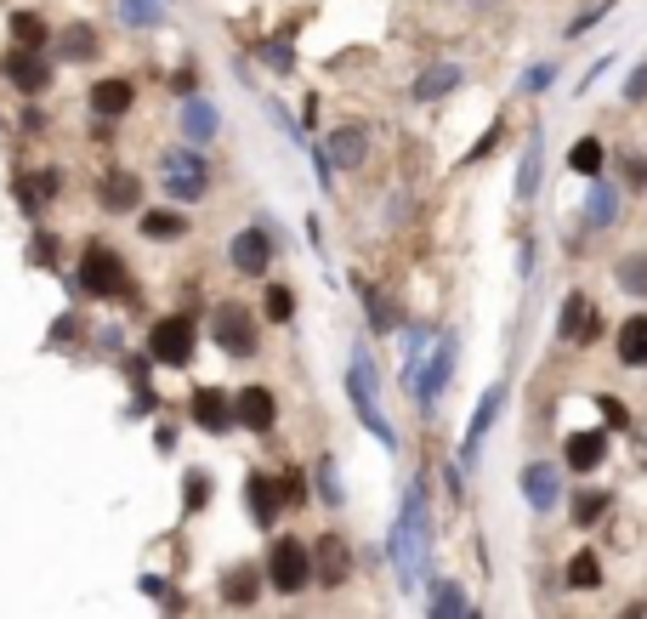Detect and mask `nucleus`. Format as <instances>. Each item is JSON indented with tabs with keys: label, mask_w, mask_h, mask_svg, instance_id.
<instances>
[{
	"label": "nucleus",
	"mask_w": 647,
	"mask_h": 619,
	"mask_svg": "<svg viewBox=\"0 0 647 619\" xmlns=\"http://www.w3.org/2000/svg\"><path fill=\"white\" fill-rule=\"evenodd\" d=\"M12 40H18L23 52H46L52 46V29L40 12H12Z\"/></svg>",
	"instance_id": "bb28decb"
},
{
	"label": "nucleus",
	"mask_w": 647,
	"mask_h": 619,
	"mask_svg": "<svg viewBox=\"0 0 647 619\" xmlns=\"http://www.w3.org/2000/svg\"><path fill=\"white\" fill-rule=\"evenodd\" d=\"M23 137H46V114L29 108V114H23Z\"/></svg>",
	"instance_id": "c03bdc74"
},
{
	"label": "nucleus",
	"mask_w": 647,
	"mask_h": 619,
	"mask_svg": "<svg viewBox=\"0 0 647 619\" xmlns=\"http://www.w3.org/2000/svg\"><path fill=\"white\" fill-rule=\"evenodd\" d=\"M619 619H642V608H625V614H619Z\"/></svg>",
	"instance_id": "49530a36"
},
{
	"label": "nucleus",
	"mask_w": 647,
	"mask_h": 619,
	"mask_svg": "<svg viewBox=\"0 0 647 619\" xmlns=\"http://www.w3.org/2000/svg\"><path fill=\"white\" fill-rule=\"evenodd\" d=\"M625 103H647V63L636 74H630V86H625Z\"/></svg>",
	"instance_id": "79ce46f5"
},
{
	"label": "nucleus",
	"mask_w": 647,
	"mask_h": 619,
	"mask_svg": "<svg viewBox=\"0 0 647 619\" xmlns=\"http://www.w3.org/2000/svg\"><path fill=\"white\" fill-rule=\"evenodd\" d=\"M500 404H506V387H489V392H483V404H477L472 426H466V449H460V455H466V460H477V443H483V432H489V426H494V415H500Z\"/></svg>",
	"instance_id": "412c9836"
},
{
	"label": "nucleus",
	"mask_w": 647,
	"mask_h": 619,
	"mask_svg": "<svg viewBox=\"0 0 647 619\" xmlns=\"http://www.w3.org/2000/svg\"><path fill=\"white\" fill-rule=\"evenodd\" d=\"M228 267L239 279H267V267H273V239L267 228H239L228 239Z\"/></svg>",
	"instance_id": "423d86ee"
},
{
	"label": "nucleus",
	"mask_w": 647,
	"mask_h": 619,
	"mask_svg": "<svg viewBox=\"0 0 647 619\" xmlns=\"http://www.w3.org/2000/svg\"><path fill=\"white\" fill-rule=\"evenodd\" d=\"M613 358L625 370H647V313H630L619 330H613Z\"/></svg>",
	"instance_id": "f3484780"
},
{
	"label": "nucleus",
	"mask_w": 647,
	"mask_h": 619,
	"mask_svg": "<svg viewBox=\"0 0 647 619\" xmlns=\"http://www.w3.org/2000/svg\"><path fill=\"white\" fill-rule=\"evenodd\" d=\"M80 284H86L91 301H125L131 296V267H125L120 250L86 245V256H80Z\"/></svg>",
	"instance_id": "39448f33"
},
{
	"label": "nucleus",
	"mask_w": 647,
	"mask_h": 619,
	"mask_svg": "<svg viewBox=\"0 0 647 619\" xmlns=\"http://www.w3.org/2000/svg\"><path fill=\"white\" fill-rule=\"evenodd\" d=\"M256 580H262V568L256 563L228 568V574H222V597H228L233 608H250V602H256Z\"/></svg>",
	"instance_id": "4be33fe9"
},
{
	"label": "nucleus",
	"mask_w": 647,
	"mask_h": 619,
	"mask_svg": "<svg viewBox=\"0 0 647 619\" xmlns=\"http://www.w3.org/2000/svg\"><path fill=\"white\" fill-rule=\"evenodd\" d=\"M193 421L205 426L210 438H222V432L239 426V404H233L222 387H199V392H193Z\"/></svg>",
	"instance_id": "9d476101"
},
{
	"label": "nucleus",
	"mask_w": 647,
	"mask_h": 619,
	"mask_svg": "<svg viewBox=\"0 0 647 619\" xmlns=\"http://www.w3.org/2000/svg\"><path fill=\"white\" fill-rule=\"evenodd\" d=\"M613 279H619V290H630V296L647 301V250H630L625 262L613 267Z\"/></svg>",
	"instance_id": "7c9ffc66"
},
{
	"label": "nucleus",
	"mask_w": 647,
	"mask_h": 619,
	"mask_svg": "<svg viewBox=\"0 0 647 619\" xmlns=\"http://www.w3.org/2000/svg\"><path fill=\"white\" fill-rule=\"evenodd\" d=\"M426 546H432V517H426V483H415V489H409V500H403L398 529H392V557H398L403 580H415V574H420Z\"/></svg>",
	"instance_id": "f257e3e1"
},
{
	"label": "nucleus",
	"mask_w": 647,
	"mask_h": 619,
	"mask_svg": "<svg viewBox=\"0 0 647 619\" xmlns=\"http://www.w3.org/2000/svg\"><path fill=\"white\" fill-rule=\"evenodd\" d=\"M602 460H608V432H574L562 443V466L568 472H596Z\"/></svg>",
	"instance_id": "a211bd4d"
},
{
	"label": "nucleus",
	"mask_w": 647,
	"mask_h": 619,
	"mask_svg": "<svg viewBox=\"0 0 647 619\" xmlns=\"http://www.w3.org/2000/svg\"><path fill=\"white\" fill-rule=\"evenodd\" d=\"M318 489H324L318 500H330V506H341V478H335V460H318Z\"/></svg>",
	"instance_id": "4c0bfd02"
},
{
	"label": "nucleus",
	"mask_w": 647,
	"mask_h": 619,
	"mask_svg": "<svg viewBox=\"0 0 647 619\" xmlns=\"http://www.w3.org/2000/svg\"><path fill=\"white\" fill-rule=\"evenodd\" d=\"M267 585L279 591V597H296L313 585V546L301 540V534H279L273 546H267Z\"/></svg>",
	"instance_id": "f03ea898"
},
{
	"label": "nucleus",
	"mask_w": 647,
	"mask_h": 619,
	"mask_svg": "<svg viewBox=\"0 0 647 619\" xmlns=\"http://www.w3.org/2000/svg\"><path fill=\"white\" fill-rule=\"evenodd\" d=\"M347 580H352V546L341 540V534H318L313 540V585L341 591Z\"/></svg>",
	"instance_id": "0eeeda50"
},
{
	"label": "nucleus",
	"mask_w": 647,
	"mask_h": 619,
	"mask_svg": "<svg viewBox=\"0 0 647 619\" xmlns=\"http://www.w3.org/2000/svg\"><path fill=\"white\" fill-rule=\"evenodd\" d=\"M523 495L534 512H551L562 500V466H551V460H528L523 466Z\"/></svg>",
	"instance_id": "4468645a"
},
{
	"label": "nucleus",
	"mask_w": 647,
	"mask_h": 619,
	"mask_svg": "<svg viewBox=\"0 0 647 619\" xmlns=\"http://www.w3.org/2000/svg\"><path fill=\"white\" fill-rule=\"evenodd\" d=\"M205 500H210V472H199V466H193V472H188V512H199Z\"/></svg>",
	"instance_id": "ea45409f"
},
{
	"label": "nucleus",
	"mask_w": 647,
	"mask_h": 619,
	"mask_svg": "<svg viewBox=\"0 0 647 619\" xmlns=\"http://www.w3.org/2000/svg\"><path fill=\"white\" fill-rule=\"evenodd\" d=\"M193 353H199V324H193V313H165L148 330V358H154L159 370H188Z\"/></svg>",
	"instance_id": "20e7f679"
},
{
	"label": "nucleus",
	"mask_w": 647,
	"mask_h": 619,
	"mask_svg": "<svg viewBox=\"0 0 647 619\" xmlns=\"http://www.w3.org/2000/svg\"><path fill=\"white\" fill-rule=\"evenodd\" d=\"M596 409H602V421H608V432H625V426H630L625 398H613V392H602V398H596Z\"/></svg>",
	"instance_id": "e433bc0d"
},
{
	"label": "nucleus",
	"mask_w": 647,
	"mask_h": 619,
	"mask_svg": "<svg viewBox=\"0 0 647 619\" xmlns=\"http://www.w3.org/2000/svg\"><path fill=\"white\" fill-rule=\"evenodd\" d=\"M131 103H137V86H131V80H120V74H108V80H97V86L86 91V108L103 125L120 120V114H131Z\"/></svg>",
	"instance_id": "f8f14e48"
},
{
	"label": "nucleus",
	"mask_w": 647,
	"mask_h": 619,
	"mask_svg": "<svg viewBox=\"0 0 647 619\" xmlns=\"http://www.w3.org/2000/svg\"><path fill=\"white\" fill-rule=\"evenodd\" d=\"M534 194H540V137H528L523 177H517V199H534Z\"/></svg>",
	"instance_id": "72a5a7b5"
},
{
	"label": "nucleus",
	"mask_w": 647,
	"mask_h": 619,
	"mask_svg": "<svg viewBox=\"0 0 647 619\" xmlns=\"http://www.w3.org/2000/svg\"><path fill=\"white\" fill-rule=\"evenodd\" d=\"M602 165H608L602 137H579L574 148H568V171H574V177H602Z\"/></svg>",
	"instance_id": "b1692460"
},
{
	"label": "nucleus",
	"mask_w": 647,
	"mask_h": 619,
	"mask_svg": "<svg viewBox=\"0 0 647 619\" xmlns=\"http://www.w3.org/2000/svg\"><path fill=\"white\" fill-rule=\"evenodd\" d=\"M262 57H267V63H273V69H290V63H296V52H290V46H284V40H273V46H262Z\"/></svg>",
	"instance_id": "a19ab883"
},
{
	"label": "nucleus",
	"mask_w": 647,
	"mask_h": 619,
	"mask_svg": "<svg viewBox=\"0 0 647 619\" xmlns=\"http://www.w3.org/2000/svg\"><path fill=\"white\" fill-rule=\"evenodd\" d=\"M97 205H103L108 216H131L142 205V177H131V171H103V177H97Z\"/></svg>",
	"instance_id": "9b49d317"
},
{
	"label": "nucleus",
	"mask_w": 647,
	"mask_h": 619,
	"mask_svg": "<svg viewBox=\"0 0 647 619\" xmlns=\"http://www.w3.org/2000/svg\"><path fill=\"white\" fill-rule=\"evenodd\" d=\"M460 80H466V74H460L455 63H438V69H426V74L415 80V97H420V103H438V97H449Z\"/></svg>",
	"instance_id": "393cba45"
},
{
	"label": "nucleus",
	"mask_w": 647,
	"mask_h": 619,
	"mask_svg": "<svg viewBox=\"0 0 647 619\" xmlns=\"http://www.w3.org/2000/svg\"><path fill=\"white\" fill-rule=\"evenodd\" d=\"M613 216H619V188L596 177V188H591V205H585V222H591V228H613Z\"/></svg>",
	"instance_id": "cd10ccee"
},
{
	"label": "nucleus",
	"mask_w": 647,
	"mask_h": 619,
	"mask_svg": "<svg viewBox=\"0 0 647 619\" xmlns=\"http://www.w3.org/2000/svg\"><path fill=\"white\" fill-rule=\"evenodd\" d=\"M63 57H97V29L74 23L69 35H63Z\"/></svg>",
	"instance_id": "c9c22d12"
},
{
	"label": "nucleus",
	"mask_w": 647,
	"mask_h": 619,
	"mask_svg": "<svg viewBox=\"0 0 647 619\" xmlns=\"http://www.w3.org/2000/svg\"><path fill=\"white\" fill-rule=\"evenodd\" d=\"M568 517H574L579 529H596V523L608 517V495H602V489H579L574 506H568Z\"/></svg>",
	"instance_id": "c756f323"
},
{
	"label": "nucleus",
	"mask_w": 647,
	"mask_h": 619,
	"mask_svg": "<svg viewBox=\"0 0 647 619\" xmlns=\"http://www.w3.org/2000/svg\"><path fill=\"white\" fill-rule=\"evenodd\" d=\"M210 341L222 347V358L245 364V358H256L262 324H256V313H250L245 301H222V307H210Z\"/></svg>",
	"instance_id": "7ed1b4c3"
},
{
	"label": "nucleus",
	"mask_w": 647,
	"mask_h": 619,
	"mask_svg": "<svg viewBox=\"0 0 647 619\" xmlns=\"http://www.w3.org/2000/svg\"><path fill=\"white\" fill-rule=\"evenodd\" d=\"M216 125H222L216 103H199V97H193V103L182 108V137H188V142H210V137H216Z\"/></svg>",
	"instance_id": "5701e85b"
},
{
	"label": "nucleus",
	"mask_w": 647,
	"mask_h": 619,
	"mask_svg": "<svg viewBox=\"0 0 647 619\" xmlns=\"http://www.w3.org/2000/svg\"><path fill=\"white\" fill-rule=\"evenodd\" d=\"M557 336H562V341H596V336H602V319L591 313V301L579 296V290H574V296H562Z\"/></svg>",
	"instance_id": "dca6fc26"
},
{
	"label": "nucleus",
	"mask_w": 647,
	"mask_h": 619,
	"mask_svg": "<svg viewBox=\"0 0 647 619\" xmlns=\"http://www.w3.org/2000/svg\"><path fill=\"white\" fill-rule=\"evenodd\" d=\"M449 375H455V336H443V341H438V353H432V370L415 381V398H420V404H432V398L449 387Z\"/></svg>",
	"instance_id": "6ab92c4d"
},
{
	"label": "nucleus",
	"mask_w": 647,
	"mask_h": 619,
	"mask_svg": "<svg viewBox=\"0 0 647 619\" xmlns=\"http://www.w3.org/2000/svg\"><path fill=\"white\" fill-rule=\"evenodd\" d=\"M262 313H267V324H290V319H296V290H290V284H267V290H262Z\"/></svg>",
	"instance_id": "2f4dec72"
},
{
	"label": "nucleus",
	"mask_w": 647,
	"mask_h": 619,
	"mask_svg": "<svg viewBox=\"0 0 647 619\" xmlns=\"http://www.w3.org/2000/svg\"><path fill=\"white\" fill-rule=\"evenodd\" d=\"M171 91H182V97H193V74L182 69V74H171Z\"/></svg>",
	"instance_id": "a18cd8bd"
},
{
	"label": "nucleus",
	"mask_w": 647,
	"mask_h": 619,
	"mask_svg": "<svg viewBox=\"0 0 647 619\" xmlns=\"http://www.w3.org/2000/svg\"><path fill=\"white\" fill-rule=\"evenodd\" d=\"M245 506L256 517V529H273L284 512V495H279V478H267V472H250L245 478Z\"/></svg>",
	"instance_id": "2eb2a0df"
},
{
	"label": "nucleus",
	"mask_w": 647,
	"mask_h": 619,
	"mask_svg": "<svg viewBox=\"0 0 647 619\" xmlns=\"http://www.w3.org/2000/svg\"><path fill=\"white\" fill-rule=\"evenodd\" d=\"M0 74H6V80H12L23 97H40V91L52 86V69H46V57H40V52H23V46H12V52L0 57Z\"/></svg>",
	"instance_id": "1a4fd4ad"
},
{
	"label": "nucleus",
	"mask_w": 647,
	"mask_h": 619,
	"mask_svg": "<svg viewBox=\"0 0 647 619\" xmlns=\"http://www.w3.org/2000/svg\"><path fill=\"white\" fill-rule=\"evenodd\" d=\"M602 585V557L596 551H574L568 557V591H596Z\"/></svg>",
	"instance_id": "c85d7f7f"
},
{
	"label": "nucleus",
	"mask_w": 647,
	"mask_h": 619,
	"mask_svg": "<svg viewBox=\"0 0 647 619\" xmlns=\"http://www.w3.org/2000/svg\"><path fill=\"white\" fill-rule=\"evenodd\" d=\"M466 597H460V585H438V597H432V619H466Z\"/></svg>",
	"instance_id": "f704fd0d"
},
{
	"label": "nucleus",
	"mask_w": 647,
	"mask_h": 619,
	"mask_svg": "<svg viewBox=\"0 0 647 619\" xmlns=\"http://www.w3.org/2000/svg\"><path fill=\"white\" fill-rule=\"evenodd\" d=\"M551 74H557L551 63H540V69H528V74H523V91H545V80H551Z\"/></svg>",
	"instance_id": "37998d69"
},
{
	"label": "nucleus",
	"mask_w": 647,
	"mask_h": 619,
	"mask_svg": "<svg viewBox=\"0 0 647 619\" xmlns=\"http://www.w3.org/2000/svg\"><path fill=\"white\" fill-rule=\"evenodd\" d=\"M165 188H171V199H205L210 165L199 154H188V148H176V154H165Z\"/></svg>",
	"instance_id": "6e6552de"
},
{
	"label": "nucleus",
	"mask_w": 647,
	"mask_h": 619,
	"mask_svg": "<svg viewBox=\"0 0 647 619\" xmlns=\"http://www.w3.org/2000/svg\"><path fill=\"white\" fill-rule=\"evenodd\" d=\"M369 154V137H364V125H335L330 131V160L341 165V171H358Z\"/></svg>",
	"instance_id": "aec40b11"
},
{
	"label": "nucleus",
	"mask_w": 647,
	"mask_h": 619,
	"mask_svg": "<svg viewBox=\"0 0 647 619\" xmlns=\"http://www.w3.org/2000/svg\"><path fill=\"white\" fill-rule=\"evenodd\" d=\"M120 18L131 23V29H159V23H165V6H159V0H120Z\"/></svg>",
	"instance_id": "473e14b6"
},
{
	"label": "nucleus",
	"mask_w": 647,
	"mask_h": 619,
	"mask_svg": "<svg viewBox=\"0 0 647 619\" xmlns=\"http://www.w3.org/2000/svg\"><path fill=\"white\" fill-rule=\"evenodd\" d=\"M142 239H154V245L188 239V216H182V211H148V216H142Z\"/></svg>",
	"instance_id": "a878e982"
},
{
	"label": "nucleus",
	"mask_w": 647,
	"mask_h": 619,
	"mask_svg": "<svg viewBox=\"0 0 647 619\" xmlns=\"http://www.w3.org/2000/svg\"><path fill=\"white\" fill-rule=\"evenodd\" d=\"M233 404H239V426H245V432H262L267 438V432L279 426V392L273 387H245Z\"/></svg>",
	"instance_id": "ddd939ff"
},
{
	"label": "nucleus",
	"mask_w": 647,
	"mask_h": 619,
	"mask_svg": "<svg viewBox=\"0 0 647 619\" xmlns=\"http://www.w3.org/2000/svg\"><path fill=\"white\" fill-rule=\"evenodd\" d=\"M279 495H284V506H307V478H301V472H284Z\"/></svg>",
	"instance_id": "58836bf2"
}]
</instances>
